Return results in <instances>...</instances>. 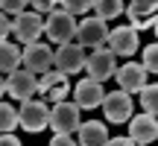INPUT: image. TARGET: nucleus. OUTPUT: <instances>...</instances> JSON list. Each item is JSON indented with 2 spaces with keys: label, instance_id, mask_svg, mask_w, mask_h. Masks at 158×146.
Instances as JSON below:
<instances>
[{
  "label": "nucleus",
  "instance_id": "nucleus-12",
  "mask_svg": "<svg viewBox=\"0 0 158 146\" xmlns=\"http://www.w3.org/2000/svg\"><path fill=\"white\" fill-rule=\"evenodd\" d=\"M129 137L135 143H152L158 140V117L149 111L129 117Z\"/></svg>",
  "mask_w": 158,
  "mask_h": 146
},
{
  "label": "nucleus",
  "instance_id": "nucleus-1",
  "mask_svg": "<svg viewBox=\"0 0 158 146\" xmlns=\"http://www.w3.org/2000/svg\"><path fill=\"white\" fill-rule=\"evenodd\" d=\"M18 126H21L23 132H29V135L44 132L47 126H50V108H47L41 99H35V96L23 99L21 108H18Z\"/></svg>",
  "mask_w": 158,
  "mask_h": 146
},
{
  "label": "nucleus",
  "instance_id": "nucleus-21",
  "mask_svg": "<svg viewBox=\"0 0 158 146\" xmlns=\"http://www.w3.org/2000/svg\"><path fill=\"white\" fill-rule=\"evenodd\" d=\"M15 126H18L15 105H9V102L0 99V132H15Z\"/></svg>",
  "mask_w": 158,
  "mask_h": 146
},
{
  "label": "nucleus",
  "instance_id": "nucleus-6",
  "mask_svg": "<svg viewBox=\"0 0 158 146\" xmlns=\"http://www.w3.org/2000/svg\"><path fill=\"white\" fill-rule=\"evenodd\" d=\"M12 32L21 44H29V41H38L44 35V21H41L38 12H18L15 21H12Z\"/></svg>",
  "mask_w": 158,
  "mask_h": 146
},
{
  "label": "nucleus",
  "instance_id": "nucleus-15",
  "mask_svg": "<svg viewBox=\"0 0 158 146\" xmlns=\"http://www.w3.org/2000/svg\"><path fill=\"white\" fill-rule=\"evenodd\" d=\"M123 12H126V18L132 21L129 26L138 29V32H141V29H149L152 21H155V6L149 3V0H132Z\"/></svg>",
  "mask_w": 158,
  "mask_h": 146
},
{
  "label": "nucleus",
  "instance_id": "nucleus-30",
  "mask_svg": "<svg viewBox=\"0 0 158 146\" xmlns=\"http://www.w3.org/2000/svg\"><path fill=\"white\" fill-rule=\"evenodd\" d=\"M132 143H135V140H132L129 135H126V137H108V146H132Z\"/></svg>",
  "mask_w": 158,
  "mask_h": 146
},
{
  "label": "nucleus",
  "instance_id": "nucleus-11",
  "mask_svg": "<svg viewBox=\"0 0 158 146\" xmlns=\"http://www.w3.org/2000/svg\"><path fill=\"white\" fill-rule=\"evenodd\" d=\"M53 64H56L62 73H79L85 70V47L82 44H59V50L53 53Z\"/></svg>",
  "mask_w": 158,
  "mask_h": 146
},
{
  "label": "nucleus",
  "instance_id": "nucleus-29",
  "mask_svg": "<svg viewBox=\"0 0 158 146\" xmlns=\"http://www.w3.org/2000/svg\"><path fill=\"white\" fill-rule=\"evenodd\" d=\"M50 143H53V146H70V143H76V140H73V137H68V135H59V132H56V137H50Z\"/></svg>",
  "mask_w": 158,
  "mask_h": 146
},
{
  "label": "nucleus",
  "instance_id": "nucleus-4",
  "mask_svg": "<svg viewBox=\"0 0 158 146\" xmlns=\"http://www.w3.org/2000/svg\"><path fill=\"white\" fill-rule=\"evenodd\" d=\"M56 108H50V129L59 132V135H73L79 129V123H82V117H79V111L82 108L76 105V102H53Z\"/></svg>",
  "mask_w": 158,
  "mask_h": 146
},
{
  "label": "nucleus",
  "instance_id": "nucleus-33",
  "mask_svg": "<svg viewBox=\"0 0 158 146\" xmlns=\"http://www.w3.org/2000/svg\"><path fill=\"white\" fill-rule=\"evenodd\" d=\"M149 3H152V6H155V9H158V0H149Z\"/></svg>",
  "mask_w": 158,
  "mask_h": 146
},
{
  "label": "nucleus",
  "instance_id": "nucleus-7",
  "mask_svg": "<svg viewBox=\"0 0 158 146\" xmlns=\"http://www.w3.org/2000/svg\"><path fill=\"white\" fill-rule=\"evenodd\" d=\"M6 94H9L12 99H18V102L35 96L38 94V79H35V73L27 70V67L23 70H12L9 76H6Z\"/></svg>",
  "mask_w": 158,
  "mask_h": 146
},
{
  "label": "nucleus",
  "instance_id": "nucleus-31",
  "mask_svg": "<svg viewBox=\"0 0 158 146\" xmlns=\"http://www.w3.org/2000/svg\"><path fill=\"white\" fill-rule=\"evenodd\" d=\"M3 94H6V76L0 73V96H3Z\"/></svg>",
  "mask_w": 158,
  "mask_h": 146
},
{
  "label": "nucleus",
  "instance_id": "nucleus-2",
  "mask_svg": "<svg viewBox=\"0 0 158 146\" xmlns=\"http://www.w3.org/2000/svg\"><path fill=\"white\" fill-rule=\"evenodd\" d=\"M44 35L53 41V44H68V41H73V38H76V21H73V15L64 12V9L47 12Z\"/></svg>",
  "mask_w": 158,
  "mask_h": 146
},
{
  "label": "nucleus",
  "instance_id": "nucleus-5",
  "mask_svg": "<svg viewBox=\"0 0 158 146\" xmlns=\"http://www.w3.org/2000/svg\"><path fill=\"white\" fill-rule=\"evenodd\" d=\"M114 59L117 56H114L111 50L97 47V50L85 59V73H88L91 79H97V82H108V79L114 76V70H117V62H114Z\"/></svg>",
  "mask_w": 158,
  "mask_h": 146
},
{
  "label": "nucleus",
  "instance_id": "nucleus-24",
  "mask_svg": "<svg viewBox=\"0 0 158 146\" xmlns=\"http://www.w3.org/2000/svg\"><path fill=\"white\" fill-rule=\"evenodd\" d=\"M27 6H29V0H0V12H6V15H18Z\"/></svg>",
  "mask_w": 158,
  "mask_h": 146
},
{
  "label": "nucleus",
  "instance_id": "nucleus-32",
  "mask_svg": "<svg viewBox=\"0 0 158 146\" xmlns=\"http://www.w3.org/2000/svg\"><path fill=\"white\" fill-rule=\"evenodd\" d=\"M152 29H155V38H158V15H155V21H152Z\"/></svg>",
  "mask_w": 158,
  "mask_h": 146
},
{
  "label": "nucleus",
  "instance_id": "nucleus-25",
  "mask_svg": "<svg viewBox=\"0 0 158 146\" xmlns=\"http://www.w3.org/2000/svg\"><path fill=\"white\" fill-rule=\"evenodd\" d=\"M68 94H70V85L62 82V85H56V88L47 94V99H50V102H62V99H68Z\"/></svg>",
  "mask_w": 158,
  "mask_h": 146
},
{
  "label": "nucleus",
  "instance_id": "nucleus-10",
  "mask_svg": "<svg viewBox=\"0 0 158 146\" xmlns=\"http://www.w3.org/2000/svg\"><path fill=\"white\" fill-rule=\"evenodd\" d=\"M21 64L27 70H32V73L50 70L53 67V50H50V44H41V38L38 41H29V44L23 47V53H21Z\"/></svg>",
  "mask_w": 158,
  "mask_h": 146
},
{
  "label": "nucleus",
  "instance_id": "nucleus-17",
  "mask_svg": "<svg viewBox=\"0 0 158 146\" xmlns=\"http://www.w3.org/2000/svg\"><path fill=\"white\" fill-rule=\"evenodd\" d=\"M21 67V50H18V44H12L9 38L0 41V73L3 76H9L12 70Z\"/></svg>",
  "mask_w": 158,
  "mask_h": 146
},
{
  "label": "nucleus",
  "instance_id": "nucleus-23",
  "mask_svg": "<svg viewBox=\"0 0 158 146\" xmlns=\"http://www.w3.org/2000/svg\"><path fill=\"white\" fill-rule=\"evenodd\" d=\"M59 3H62V9L64 12H70V15H85V12L91 9V3H94V0H59Z\"/></svg>",
  "mask_w": 158,
  "mask_h": 146
},
{
  "label": "nucleus",
  "instance_id": "nucleus-19",
  "mask_svg": "<svg viewBox=\"0 0 158 146\" xmlns=\"http://www.w3.org/2000/svg\"><path fill=\"white\" fill-rule=\"evenodd\" d=\"M62 82H68V73H62V70H44V73H38V94H50L56 85H62Z\"/></svg>",
  "mask_w": 158,
  "mask_h": 146
},
{
  "label": "nucleus",
  "instance_id": "nucleus-3",
  "mask_svg": "<svg viewBox=\"0 0 158 146\" xmlns=\"http://www.w3.org/2000/svg\"><path fill=\"white\" fill-rule=\"evenodd\" d=\"M102 114H106V120L111 126H120V123H129L132 111H135V105H132V94L129 91H111V94L102 96Z\"/></svg>",
  "mask_w": 158,
  "mask_h": 146
},
{
  "label": "nucleus",
  "instance_id": "nucleus-8",
  "mask_svg": "<svg viewBox=\"0 0 158 146\" xmlns=\"http://www.w3.org/2000/svg\"><path fill=\"white\" fill-rule=\"evenodd\" d=\"M76 38H79V44H82V47L97 50V47H102V44H106V38H108V23L102 21V18L91 15V18H85V21L76 23Z\"/></svg>",
  "mask_w": 158,
  "mask_h": 146
},
{
  "label": "nucleus",
  "instance_id": "nucleus-27",
  "mask_svg": "<svg viewBox=\"0 0 158 146\" xmlns=\"http://www.w3.org/2000/svg\"><path fill=\"white\" fill-rule=\"evenodd\" d=\"M9 35H12V21L6 12H0V41H6Z\"/></svg>",
  "mask_w": 158,
  "mask_h": 146
},
{
  "label": "nucleus",
  "instance_id": "nucleus-16",
  "mask_svg": "<svg viewBox=\"0 0 158 146\" xmlns=\"http://www.w3.org/2000/svg\"><path fill=\"white\" fill-rule=\"evenodd\" d=\"M76 135H79L76 143H82V146H106L108 143V129H106V123H100V120L79 123Z\"/></svg>",
  "mask_w": 158,
  "mask_h": 146
},
{
  "label": "nucleus",
  "instance_id": "nucleus-22",
  "mask_svg": "<svg viewBox=\"0 0 158 146\" xmlns=\"http://www.w3.org/2000/svg\"><path fill=\"white\" fill-rule=\"evenodd\" d=\"M141 64L147 67V73H158V41L143 47V62Z\"/></svg>",
  "mask_w": 158,
  "mask_h": 146
},
{
  "label": "nucleus",
  "instance_id": "nucleus-18",
  "mask_svg": "<svg viewBox=\"0 0 158 146\" xmlns=\"http://www.w3.org/2000/svg\"><path fill=\"white\" fill-rule=\"evenodd\" d=\"M91 9L97 12V18H102V21H111V18L123 15V0H94L91 3Z\"/></svg>",
  "mask_w": 158,
  "mask_h": 146
},
{
  "label": "nucleus",
  "instance_id": "nucleus-20",
  "mask_svg": "<svg viewBox=\"0 0 158 146\" xmlns=\"http://www.w3.org/2000/svg\"><path fill=\"white\" fill-rule=\"evenodd\" d=\"M141 105H143V111L158 117V82H147L141 88Z\"/></svg>",
  "mask_w": 158,
  "mask_h": 146
},
{
  "label": "nucleus",
  "instance_id": "nucleus-26",
  "mask_svg": "<svg viewBox=\"0 0 158 146\" xmlns=\"http://www.w3.org/2000/svg\"><path fill=\"white\" fill-rule=\"evenodd\" d=\"M59 0H29V6H32V12H38V15H47V12L56 9Z\"/></svg>",
  "mask_w": 158,
  "mask_h": 146
},
{
  "label": "nucleus",
  "instance_id": "nucleus-9",
  "mask_svg": "<svg viewBox=\"0 0 158 146\" xmlns=\"http://www.w3.org/2000/svg\"><path fill=\"white\" fill-rule=\"evenodd\" d=\"M106 44H108V50L114 53V56H123V59H132L138 53V29H132L129 23L126 26H114L111 32H108V38H106Z\"/></svg>",
  "mask_w": 158,
  "mask_h": 146
},
{
  "label": "nucleus",
  "instance_id": "nucleus-14",
  "mask_svg": "<svg viewBox=\"0 0 158 146\" xmlns=\"http://www.w3.org/2000/svg\"><path fill=\"white\" fill-rule=\"evenodd\" d=\"M114 79H117V85H120L123 91H141L143 85H147V67L129 59L126 64H117Z\"/></svg>",
  "mask_w": 158,
  "mask_h": 146
},
{
  "label": "nucleus",
  "instance_id": "nucleus-13",
  "mask_svg": "<svg viewBox=\"0 0 158 146\" xmlns=\"http://www.w3.org/2000/svg\"><path fill=\"white\" fill-rule=\"evenodd\" d=\"M70 94H73V99H76L79 108H97L102 102V96H106V91H102V82L85 76L76 88H70Z\"/></svg>",
  "mask_w": 158,
  "mask_h": 146
},
{
  "label": "nucleus",
  "instance_id": "nucleus-28",
  "mask_svg": "<svg viewBox=\"0 0 158 146\" xmlns=\"http://www.w3.org/2000/svg\"><path fill=\"white\" fill-rule=\"evenodd\" d=\"M0 146H21V137H15L12 132H0Z\"/></svg>",
  "mask_w": 158,
  "mask_h": 146
}]
</instances>
